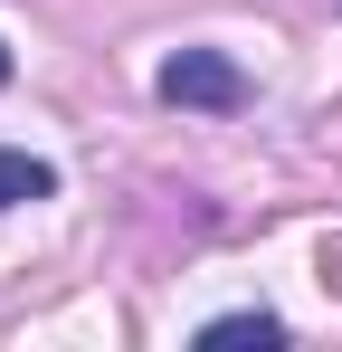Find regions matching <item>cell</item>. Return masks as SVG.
Here are the masks:
<instances>
[{"mask_svg":"<svg viewBox=\"0 0 342 352\" xmlns=\"http://www.w3.org/2000/svg\"><path fill=\"white\" fill-rule=\"evenodd\" d=\"M200 343H285V324L266 305H247V314H219V324H200Z\"/></svg>","mask_w":342,"mask_h":352,"instance_id":"cell-3","label":"cell"},{"mask_svg":"<svg viewBox=\"0 0 342 352\" xmlns=\"http://www.w3.org/2000/svg\"><path fill=\"white\" fill-rule=\"evenodd\" d=\"M152 86H162V105H200V115H238L247 105V76H238L228 48H171Z\"/></svg>","mask_w":342,"mask_h":352,"instance_id":"cell-1","label":"cell"},{"mask_svg":"<svg viewBox=\"0 0 342 352\" xmlns=\"http://www.w3.org/2000/svg\"><path fill=\"white\" fill-rule=\"evenodd\" d=\"M0 86H10V48H0Z\"/></svg>","mask_w":342,"mask_h":352,"instance_id":"cell-4","label":"cell"},{"mask_svg":"<svg viewBox=\"0 0 342 352\" xmlns=\"http://www.w3.org/2000/svg\"><path fill=\"white\" fill-rule=\"evenodd\" d=\"M333 10H342V0H333Z\"/></svg>","mask_w":342,"mask_h":352,"instance_id":"cell-5","label":"cell"},{"mask_svg":"<svg viewBox=\"0 0 342 352\" xmlns=\"http://www.w3.org/2000/svg\"><path fill=\"white\" fill-rule=\"evenodd\" d=\"M57 172L38 162V153H0V210H19V200H48Z\"/></svg>","mask_w":342,"mask_h":352,"instance_id":"cell-2","label":"cell"}]
</instances>
